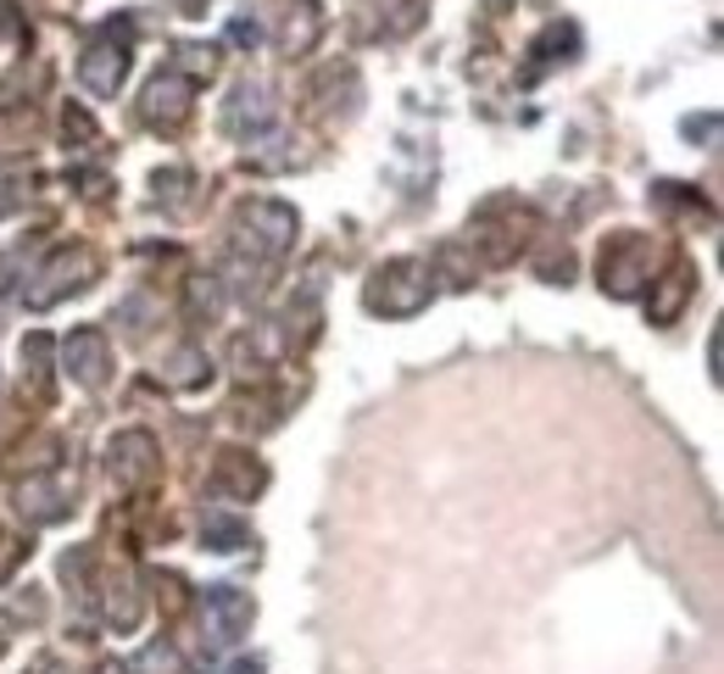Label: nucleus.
I'll return each mask as SVG.
<instances>
[{
    "label": "nucleus",
    "instance_id": "obj_2",
    "mask_svg": "<svg viewBox=\"0 0 724 674\" xmlns=\"http://www.w3.org/2000/svg\"><path fill=\"white\" fill-rule=\"evenodd\" d=\"M234 229H240V251H251L256 263H279L296 245V212L285 201H245Z\"/></svg>",
    "mask_w": 724,
    "mask_h": 674
},
{
    "label": "nucleus",
    "instance_id": "obj_3",
    "mask_svg": "<svg viewBox=\"0 0 724 674\" xmlns=\"http://www.w3.org/2000/svg\"><path fill=\"white\" fill-rule=\"evenodd\" d=\"M78 78H84L89 96H118V84L129 78V29L118 34V23H112V29H101L96 40H89L84 62H78Z\"/></svg>",
    "mask_w": 724,
    "mask_h": 674
},
{
    "label": "nucleus",
    "instance_id": "obj_5",
    "mask_svg": "<svg viewBox=\"0 0 724 674\" xmlns=\"http://www.w3.org/2000/svg\"><path fill=\"white\" fill-rule=\"evenodd\" d=\"M107 468L118 479V490H140L156 479V441L145 430H123L112 446H107Z\"/></svg>",
    "mask_w": 724,
    "mask_h": 674
},
{
    "label": "nucleus",
    "instance_id": "obj_9",
    "mask_svg": "<svg viewBox=\"0 0 724 674\" xmlns=\"http://www.w3.org/2000/svg\"><path fill=\"white\" fill-rule=\"evenodd\" d=\"M262 485H267V468H262L251 452H218V463H212V490H218V496L251 501Z\"/></svg>",
    "mask_w": 724,
    "mask_h": 674
},
{
    "label": "nucleus",
    "instance_id": "obj_18",
    "mask_svg": "<svg viewBox=\"0 0 724 674\" xmlns=\"http://www.w3.org/2000/svg\"><path fill=\"white\" fill-rule=\"evenodd\" d=\"M229 674H262V663H234Z\"/></svg>",
    "mask_w": 724,
    "mask_h": 674
},
{
    "label": "nucleus",
    "instance_id": "obj_13",
    "mask_svg": "<svg viewBox=\"0 0 724 674\" xmlns=\"http://www.w3.org/2000/svg\"><path fill=\"white\" fill-rule=\"evenodd\" d=\"M201 541L212 552H240V546H251V530L240 519H229V513H207L201 519Z\"/></svg>",
    "mask_w": 724,
    "mask_h": 674
},
{
    "label": "nucleus",
    "instance_id": "obj_8",
    "mask_svg": "<svg viewBox=\"0 0 724 674\" xmlns=\"http://www.w3.org/2000/svg\"><path fill=\"white\" fill-rule=\"evenodd\" d=\"M201 614H207V625H212V641H240L245 630H251V597L245 592H234V585H207V597H201Z\"/></svg>",
    "mask_w": 724,
    "mask_h": 674
},
{
    "label": "nucleus",
    "instance_id": "obj_10",
    "mask_svg": "<svg viewBox=\"0 0 724 674\" xmlns=\"http://www.w3.org/2000/svg\"><path fill=\"white\" fill-rule=\"evenodd\" d=\"M185 118H190V84L178 78V73H162V78L151 84V90H145V123L173 134Z\"/></svg>",
    "mask_w": 724,
    "mask_h": 674
},
{
    "label": "nucleus",
    "instance_id": "obj_6",
    "mask_svg": "<svg viewBox=\"0 0 724 674\" xmlns=\"http://www.w3.org/2000/svg\"><path fill=\"white\" fill-rule=\"evenodd\" d=\"M89 274H96V257H89L84 245H78V251H73V245H67V251H56V257L40 268V279H45V285H34V290H29V307H51V301H62L67 290H84V285H89Z\"/></svg>",
    "mask_w": 724,
    "mask_h": 674
},
{
    "label": "nucleus",
    "instance_id": "obj_16",
    "mask_svg": "<svg viewBox=\"0 0 724 674\" xmlns=\"http://www.w3.org/2000/svg\"><path fill=\"white\" fill-rule=\"evenodd\" d=\"M234 40H240V45H256V23H234Z\"/></svg>",
    "mask_w": 724,
    "mask_h": 674
},
{
    "label": "nucleus",
    "instance_id": "obj_4",
    "mask_svg": "<svg viewBox=\"0 0 724 674\" xmlns=\"http://www.w3.org/2000/svg\"><path fill=\"white\" fill-rule=\"evenodd\" d=\"M62 363H67V374H73L84 390H101L107 374H112V346H107V334H101V329H73L67 341H62Z\"/></svg>",
    "mask_w": 724,
    "mask_h": 674
},
{
    "label": "nucleus",
    "instance_id": "obj_12",
    "mask_svg": "<svg viewBox=\"0 0 724 674\" xmlns=\"http://www.w3.org/2000/svg\"><path fill=\"white\" fill-rule=\"evenodd\" d=\"M691 290H696V268H691V263H674V268L658 279L652 301H647L652 323H674V318H680V307L691 301Z\"/></svg>",
    "mask_w": 724,
    "mask_h": 674
},
{
    "label": "nucleus",
    "instance_id": "obj_14",
    "mask_svg": "<svg viewBox=\"0 0 724 674\" xmlns=\"http://www.w3.org/2000/svg\"><path fill=\"white\" fill-rule=\"evenodd\" d=\"M229 134H245V123H251V134L256 129H267V101H262V90H251V84H245V90L234 96V107H229Z\"/></svg>",
    "mask_w": 724,
    "mask_h": 674
},
{
    "label": "nucleus",
    "instance_id": "obj_7",
    "mask_svg": "<svg viewBox=\"0 0 724 674\" xmlns=\"http://www.w3.org/2000/svg\"><path fill=\"white\" fill-rule=\"evenodd\" d=\"M641 251H647L641 234H618V240H607V245H602V290H613V296H636V285L647 279Z\"/></svg>",
    "mask_w": 724,
    "mask_h": 674
},
{
    "label": "nucleus",
    "instance_id": "obj_17",
    "mask_svg": "<svg viewBox=\"0 0 724 674\" xmlns=\"http://www.w3.org/2000/svg\"><path fill=\"white\" fill-rule=\"evenodd\" d=\"M7 274H12V257H7V251H0V296L12 290V279H7Z\"/></svg>",
    "mask_w": 724,
    "mask_h": 674
},
{
    "label": "nucleus",
    "instance_id": "obj_15",
    "mask_svg": "<svg viewBox=\"0 0 724 674\" xmlns=\"http://www.w3.org/2000/svg\"><path fill=\"white\" fill-rule=\"evenodd\" d=\"M540 274H547V279L558 285V279H569V274H574V257H569V251H563V257H547V263H540Z\"/></svg>",
    "mask_w": 724,
    "mask_h": 674
},
{
    "label": "nucleus",
    "instance_id": "obj_1",
    "mask_svg": "<svg viewBox=\"0 0 724 674\" xmlns=\"http://www.w3.org/2000/svg\"><path fill=\"white\" fill-rule=\"evenodd\" d=\"M429 268L424 263H385V268H374V279H369V290H362V301H369V312H385V318H413V312H424L429 307Z\"/></svg>",
    "mask_w": 724,
    "mask_h": 674
},
{
    "label": "nucleus",
    "instance_id": "obj_11",
    "mask_svg": "<svg viewBox=\"0 0 724 674\" xmlns=\"http://www.w3.org/2000/svg\"><path fill=\"white\" fill-rule=\"evenodd\" d=\"M67 501H73V485H67V474H62V468H56V474H45V479H29V485H23V513H29V519H40V524L62 519V513H67Z\"/></svg>",
    "mask_w": 724,
    "mask_h": 674
}]
</instances>
